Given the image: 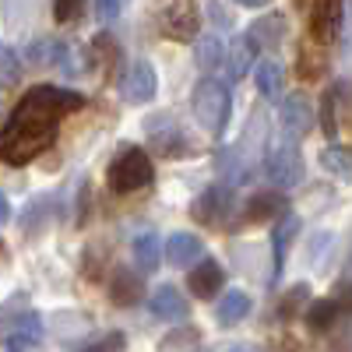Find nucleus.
I'll use <instances>...</instances> for the list:
<instances>
[{"label": "nucleus", "instance_id": "423d86ee", "mask_svg": "<svg viewBox=\"0 0 352 352\" xmlns=\"http://www.w3.org/2000/svg\"><path fill=\"white\" fill-rule=\"evenodd\" d=\"M236 208V197H232V187L226 184H212L208 190H201L190 204V219L201 226H226L229 212Z\"/></svg>", "mask_w": 352, "mask_h": 352}, {"label": "nucleus", "instance_id": "5701e85b", "mask_svg": "<svg viewBox=\"0 0 352 352\" xmlns=\"http://www.w3.org/2000/svg\"><path fill=\"white\" fill-rule=\"evenodd\" d=\"M257 50H254V43L250 39H240L236 46H232V53H229V78L232 81H240L243 74H250V71H257Z\"/></svg>", "mask_w": 352, "mask_h": 352}, {"label": "nucleus", "instance_id": "dca6fc26", "mask_svg": "<svg viewBox=\"0 0 352 352\" xmlns=\"http://www.w3.org/2000/svg\"><path fill=\"white\" fill-rule=\"evenodd\" d=\"M109 296L116 307H138L144 300V278L141 272H131V268H120L113 275V285H109Z\"/></svg>", "mask_w": 352, "mask_h": 352}, {"label": "nucleus", "instance_id": "20e7f679", "mask_svg": "<svg viewBox=\"0 0 352 352\" xmlns=\"http://www.w3.org/2000/svg\"><path fill=\"white\" fill-rule=\"evenodd\" d=\"M264 176L275 187H296L303 180V155L296 141H278L272 148H264Z\"/></svg>", "mask_w": 352, "mask_h": 352}, {"label": "nucleus", "instance_id": "393cba45", "mask_svg": "<svg viewBox=\"0 0 352 352\" xmlns=\"http://www.w3.org/2000/svg\"><path fill=\"white\" fill-rule=\"evenodd\" d=\"M338 314H342V307L335 303V296L331 300H317V303H310V310H307V324H310V331H328L335 320H338Z\"/></svg>", "mask_w": 352, "mask_h": 352}, {"label": "nucleus", "instance_id": "6e6552de", "mask_svg": "<svg viewBox=\"0 0 352 352\" xmlns=\"http://www.w3.org/2000/svg\"><path fill=\"white\" fill-rule=\"evenodd\" d=\"M120 92H124V99H127V102H134V106L152 102V99H155V92H159V74H155V67H152L148 60H138V64L124 74Z\"/></svg>", "mask_w": 352, "mask_h": 352}, {"label": "nucleus", "instance_id": "9d476101", "mask_svg": "<svg viewBox=\"0 0 352 352\" xmlns=\"http://www.w3.org/2000/svg\"><path fill=\"white\" fill-rule=\"evenodd\" d=\"M226 285V268L219 261H201L197 268H190V275H187V289H190V296H197V300H212V296H219V289Z\"/></svg>", "mask_w": 352, "mask_h": 352}, {"label": "nucleus", "instance_id": "2f4dec72", "mask_svg": "<svg viewBox=\"0 0 352 352\" xmlns=\"http://www.w3.org/2000/svg\"><path fill=\"white\" fill-rule=\"evenodd\" d=\"M85 352H127V335L124 331H106L99 335Z\"/></svg>", "mask_w": 352, "mask_h": 352}, {"label": "nucleus", "instance_id": "b1692460", "mask_svg": "<svg viewBox=\"0 0 352 352\" xmlns=\"http://www.w3.org/2000/svg\"><path fill=\"white\" fill-rule=\"evenodd\" d=\"M134 261L141 272H155L159 261H162V250H159V236L155 232H141L134 240Z\"/></svg>", "mask_w": 352, "mask_h": 352}, {"label": "nucleus", "instance_id": "473e14b6", "mask_svg": "<svg viewBox=\"0 0 352 352\" xmlns=\"http://www.w3.org/2000/svg\"><path fill=\"white\" fill-rule=\"evenodd\" d=\"M307 296H310V285L300 282L296 289H289V292H285V300H282V310H278V314H282V317H292V314H296V310L307 303Z\"/></svg>", "mask_w": 352, "mask_h": 352}, {"label": "nucleus", "instance_id": "a19ab883", "mask_svg": "<svg viewBox=\"0 0 352 352\" xmlns=\"http://www.w3.org/2000/svg\"><path fill=\"white\" fill-rule=\"evenodd\" d=\"M236 4H243V8H264L268 0H236Z\"/></svg>", "mask_w": 352, "mask_h": 352}, {"label": "nucleus", "instance_id": "ddd939ff", "mask_svg": "<svg viewBox=\"0 0 352 352\" xmlns=\"http://www.w3.org/2000/svg\"><path fill=\"white\" fill-rule=\"evenodd\" d=\"M296 232H300V219L296 215H285L282 222H275V232H272V285L278 282L282 268H285V257H289V247L296 243Z\"/></svg>", "mask_w": 352, "mask_h": 352}, {"label": "nucleus", "instance_id": "79ce46f5", "mask_svg": "<svg viewBox=\"0 0 352 352\" xmlns=\"http://www.w3.org/2000/svg\"><path fill=\"white\" fill-rule=\"evenodd\" d=\"M8 352H32V349H18V345H8Z\"/></svg>", "mask_w": 352, "mask_h": 352}, {"label": "nucleus", "instance_id": "39448f33", "mask_svg": "<svg viewBox=\"0 0 352 352\" xmlns=\"http://www.w3.org/2000/svg\"><path fill=\"white\" fill-rule=\"evenodd\" d=\"M159 28L162 36L173 43H190L201 32V11L194 0H173V4L159 14Z\"/></svg>", "mask_w": 352, "mask_h": 352}, {"label": "nucleus", "instance_id": "7ed1b4c3", "mask_svg": "<svg viewBox=\"0 0 352 352\" xmlns=\"http://www.w3.org/2000/svg\"><path fill=\"white\" fill-rule=\"evenodd\" d=\"M190 109H194V120L204 131L222 134L226 124H229V109H232L229 88L219 78H201L197 88H194V96H190Z\"/></svg>", "mask_w": 352, "mask_h": 352}, {"label": "nucleus", "instance_id": "f03ea898", "mask_svg": "<svg viewBox=\"0 0 352 352\" xmlns=\"http://www.w3.org/2000/svg\"><path fill=\"white\" fill-rule=\"evenodd\" d=\"M152 176H155L152 155L144 152V148H134V144H131V148L116 152V159L109 162L106 184H109V190H116V194H134V190L148 187Z\"/></svg>", "mask_w": 352, "mask_h": 352}, {"label": "nucleus", "instance_id": "7c9ffc66", "mask_svg": "<svg viewBox=\"0 0 352 352\" xmlns=\"http://www.w3.org/2000/svg\"><path fill=\"white\" fill-rule=\"evenodd\" d=\"M320 124H324V134L335 138L338 134V88L324 96V106H320Z\"/></svg>", "mask_w": 352, "mask_h": 352}, {"label": "nucleus", "instance_id": "c85d7f7f", "mask_svg": "<svg viewBox=\"0 0 352 352\" xmlns=\"http://www.w3.org/2000/svg\"><path fill=\"white\" fill-rule=\"evenodd\" d=\"M21 81V60L11 46L0 43V88H14Z\"/></svg>", "mask_w": 352, "mask_h": 352}, {"label": "nucleus", "instance_id": "9b49d317", "mask_svg": "<svg viewBox=\"0 0 352 352\" xmlns=\"http://www.w3.org/2000/svg\"><path fill=\"white\" fill-rule=\"evenodd\" d=\"M247 215H243V222H282L285 219V212H289V201H285V194L282 190H261V194H254L250 201H247V208H243Z\"/></svg>", "mask_w": 352, "mask_h": 352}, {"label": "nucleus", "instance_id": "cd10ccee", "mask_svg": "<svg viewBox=\"0 0 352 352\" xmlns=\"http://www.w3.org/2000/svg\"><path fill=\"white\" fill-rule=\"evenodd\" d=\"M296 71H300V78H307V81H314V78H320V71H324V50H314V46H300V60H296Z\"/></svg>", "mask_w": 352, "mask_h": 352}, {"label": "nucleus", "instance_id": "1a4fd4ad", "mask_svg": "<svg viewBox=\"0 0 352 352\" xmlns=\"http://www.w3.org/2000/svg\"><path fill=\"white\" fill-rule=\"evenodd\" d=\"M342 0H314V14H310V36L314 43L328 46L338 39V28H342Z\"/></svg>", "mask_w": 352, "mask_h": 352}, {"label": "nucleus", "instance_id": "4be33fe9", "mask_svg": "<svg viewBox=\"0 0 352 352\" xmlns=\"http://www.w3.org/2000/svg\"><path fill=\"white\" fill-rule=\"evenodd\" d=\"M320 166H324V173L338 176V180H352V148H345V144H328V148L320 152Z\"/></svg>", "mask_w": 352, "mask_h": 352}, {"label": "nucleus", "instance_id": "6ab92c4d", "mask_svg": "<svg viewBox=\"0 0 352 352\" xmlns=\"http://www.w3.org/2000/svg\"><path fill=\"white\" fill-rule=\"evenodd\" d=\"M194 60H197V67H201V71H219V67L229 60L222 36H215V32L201 36V39L194 43Z\"/></svg>", "mask_w": 352, "mask_h": 352}, {"label": "nucleus", "instance_id": "a211bd4d", "mask_svg": "<svg viewBox=\"0 0 352 352\" xmlns=\"http://www.w3.org/2000/svg\"><path fill=\"white\" fill-rule=\"evenodd\" d=\"M250 310H254L250 292H243V289H232V292H226V296L219 300L215 317H219V324H222V328H232V324H240V320H243Z\"/></svg>", "mask_w": 352, "mask_h": 352}, {"label": "nucleus", "instance_id": "4c0bfd02", "mask_svg": "<svg viewBox=\"0 0 352 352\" xmlns=\"http://www.w3.org/2000/svg\"><path fill=\"white\" fill-rule=\"evenodd\" d=\"M335 303H338L342 310H352V282H342V285H338V296H335Z\"/></svg>", "mask_w": 352, "mask_h": 352}, {"label": "nucleus", "instance_id": "72a5a7b5", "mask_svg": "<svg viewBox=\"0 0 352 352\" xmlns=\"http://www.w3.org/2000/svg\"><path fill=\"white\" fill-rule=\"evenodd\" d=\"M53 14H56V21H78L85 14V0H56Z\"/></svg>", "mask_w": 352, "mask_h": 352}, {"label": "nucleus", "instance_id": "58836bf2", "mask_svg": "<svg viewBox=\"0 0 352 352\" xmlns=\"http://www.w3.org/2000/svg\"><path fill=\"white\" fill-rule=\"evenodd\" d=\"M8 219H11V204H8L4 194H0V226H8Z\"/></svg>", "mask_w": 352, "mask_h": 352}, {"label": "nucleus", "instance_id": "412c9836", "mask_svg": "<svg viewBox=\"0 0 352 352\" xmlns=\"http://www.w3.org/2000/svg\"><path fill=\"white\" fill-rule=\"evenodd\" d=\"M254 81H257V92H261V96L275 99V96H282L285 67H282L278 60H261V64H257V71H254Z\"/></svg>", "mask_w": 352, "mask_h": 352}, {"label": "nucleus", "instance_id": "f704fd0d", "mask_svg": "<svg viewBox=\"0 0 352 352\" xmlns=\"http://www.w3.org/2000/svg\"><path fill=\"white\" fill-rule=\"evenodd\" d=\"M92 56H96L99 64H109L113 56H116V43H113V36H106V32L96 36V39H92Z\"/></svg>", "mask_w": 352, "mask_h": 352}, {"label": "nucleus", "instance_id": "e433bc0d", "mask_svg": "<svg viewBox=\"0 0 352 352\" xmlns=\"http://www.w3.org/2000/svg\"><path fill=\"white\" fill-rule=\"evenodd\" d=\"M96 14L102 21H113L116 14H120V0H96Z\"/></svg>", "mask_w": 352, "mask_h": 352}, {"label": "nucleus", "instance_id": "2eb2a0df", "mask_svg": "<svg viewBox=\"0 0 352 352\" xmlns=\"http://www.w3.org/2000/svg\"><path fill=\"white\" fill-rule=\"evenodd\" d=\"M148 134H152V144L162 159H187L194 152L190 138L180 131V127H152L148 124Z\"/></svg>", "mask_w": 352, "mask_h": 352}, {"label": "nucleus", "instance_id": "aec40b11", "mask_svg": "<svg viewBox=\"0 0 352 352\" xmlns=\"http://www.w3.org/2000/svg\"><path fill=\"white\" fill-rule=\"evenodd\" d=\"M247 39L257 46H268V50H275L282 39H285V18L282 14H268V18H257L254 25H250V32H247Z\"/></svg>", "mask_w": 352, "mask_h": 352}, {"label": "nucleus", "instance_id": "a878e982", "mask_svg": "<svg viewBox=\"0 0 352 352\" xmlns=\"http://www.w3.org/2000/svg\"><path fill=\"white\" fill-rule=\"evenodd\" d=\"M60 53H64V43L60 39H36L28 43V64L36 67H46V64H60Z\"/></svg>", "mask_w": 352, "mask_h": 352}, {"label": "nucleus", "instance_id": "f257e3e1", "mask_svg": "<svg viewBox=\"0 0 352 352\" xmlns=\"http://www.w3.org/2000/svg\"><path fill=\"white\" fill-rule=\"evenodd\" d=\"M85 106L81 92L56 85H36L18 99L8 124L0 127V159L8 166H28L36 155H43L56 141V124L67 113H78Z\"/></svg>", "mask_w": 352, "mask_h": 352}, {"label": "nucleus", "instance_id": "c9c22d12", "mask_svg": "<svg viewBox=\"0 0 352 352\" xmlns=\"http://www.w3.org/2000/svg\"><path fill=\"white\" fill-rule=\"evenodd\" d=\"M331 232H317V236H314V247H310V261H314V268H320V250H331Z\"/></svg>", "mask_w": 352, "mask_h": 352}, {"label": "nucleus", "instance_id": "f3484780", "mask_svg": "<svg viewBox=\"0 0 352 352\" xmlns=\"http://www.w3.org/2000/svg\"><path fill=\"white\" fill-rule=\"evenodd\" d=\"M197 257H201V240L194 232H173L166 240V261L173 268H190Z\"/></svg>", "mask_w": 352, "mask_h": 352}, {"label": "nucleus", "instance_id": "bb28decb", "mask_svg": "<svg viewBox=\"0 0 352 352\" xmlns=\"http://www.w3.org/2000/svg\"><path fill=\"white\" fill-rule=\"evenodd\" d=\"M197 342H201L197 328L184 324V328H176V331H169V335L162 338L159 352H194V349H197Z\"/></svg>", "mask_w": 352, "mask_h": 352}, {"label": "nucleus", "instance_id": "4468645a", "mask_svg": "<svg viewBox=\"0 0 352 352\" xmlns=\"http://www.w3.org/2000/svg\"><path fill=\"white\" fill-rule=\"evenodd\" d=\"M148 310L159 320H184L187 317V300L176 285H159L148 296Z\"/></svg>", "mask_w": 352, "mask_h": 352}, {"label": "nucleus", "instance_id": "f8f14e48", "mask_svg": "<svg viewBox=\"0 0 352 352\" xmlns=\"http://www.w3.org/2000/svg\"><path fill=\"white\" fill-rule=\"evenodd\" d=\"M4 338H8V345H18V349H36L43 342V317L25 307L4 328Z\"/></svg>", "mask_w": 352, "mask_h": 352}, {"label": "nucleus", "instance_id": "c756f323", "mask_svg": "<svg viewBox=\"0 0 352 352\" xmlns=\"http://www.w3.org/2000/svg\"><path fill=\"white\" fill-rule=\"evenodd\" d=\"M60 67L67 78H78V74H85L88 71V56H85V50L81 46H74V43H64V53H60Z\"/></svg>", "mask_w": 352, "mask_h": 352}, {"label": "nucleus", "instance_id": "ea45409f", "mask_svg": "<svg viewBox=\"0 0 352 352\" xmlns=\"http://www.w3.org/2000/svg\"><path fill=\"white\" fill-rule=\"evenodd\" d=\"M222 352H257L254 345H229V349H222Z\"/></svg>", "mask_w": 352, "mask_h": 352}, {"label": "nucleus", "instance_id": "0eeeda50", "mask_svg": "<svg viewBox=\"0 0 352 352\" xmlns=\"http://www.w3.org/2000/svg\"><path fill=\"white\" fill-rule=\"evenodd\" d=\"M278 124H282V134L285 141H300L314 131V106L307 96H289L282 99L278 106Z\"/></svg>", "mask_w": 352, "mask_h": 352}, {"label": "nucleus", "instance_id": "37998d69", "mask_svg": "<svg viewBox=\"0 0 352 352\" xmlns=\"http://www.w3.org/2000/svg\"><path fill=\"white\" fill-rule=\"evenodd\" d=\"M296 4H300V0H296Z\"/></svg>", "mask_w": 352, "mask_h": 352}]
</instances>
